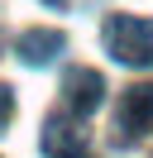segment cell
I'll use <instances>...</instances> for the list:
<instances>
[{
  "label": "cell",
  "mask_w": 153,
  "mask_h": 158,
  "mask_svg": "<svg viewBox=\"0 0 153 158\" xmlns=\"http://www.w3.org/2000/svg\"><path fill=\"white\" fill-rule=\"evenodd\" d=\"M62 48H67V34H62V29H24V34L14 39L19 62H29V67H43V62H53Z\"/></svg>",
  "instance_id": "cell-5"
},
{
  "label": "cell",
  "mask_w": 153,
  "mask_h": 158,
  "mask_svg": "<svg viewBox=\"0 0 153 158\" xmlns=\"http://www.w3.org/2000/svg\"><path fill=\"white\" fill-rule=\"evenodd\" d=\"M115 129H120V139H143L153 129V86H129L124 91Z\"/></svg>",
  "instance_id": "cell-3"
},
{
  "label": "cell",
  "mask_w": 153,
  "mask_h": 158,
  "mask_svg": "<svg viewBox=\"0 0 153 158\" xmlns=\"http://www.w3.org/2000/svg\"><path fill=\"white\" fill-rule=\"evenodd\" d=\"M101 43L124 67H153V19L143 15H110L101 29Z\"/></svg>",
  "instance_id": "cell-1"
},
{
  "label": "cell",
  "mask_w": 153,
  "mask_h": 158,
  "mask_svg": "<svg viewBox=\"0 0 153 158\" xmlns=\"http://www.w3.org/2000/svg\"><path fill=\"white\" fill-rule=\"evenodd\" d=\"M43 5H53V10H62V5H67V0H43Z\"/></svg>",
  "instance_id": "cell-7"
},
{
  "label": "cell",
  "mask_w": 153,
  "mask_h": 158,
  "mask_svg": "<svg viewBox=\"0 0 153 158\" xmlns=\"http://www.w3.org/2000/svg\"><path fill=\"white\" fill-rule=\"evenodd\" d=\"M101 96H105V77L96 67H72L62 77V115L86 120L96 106H101Z\"/></svg>",
  "instance_id": "cell-2"
},
{
  "label": "cell",
  "mask_w": 153,
  "mask_h": 158,
  "mask_svg": "<svg viewBox=\"0 0 153 158\" xmlns=\"http://www.w3.org/2000/svg\"><path fill=\"white\" fill-rule=\"evenodd\" d=\"M10 120H14V91H10V86H0V134L10 129Z\"/></svg>",
  "instance_id": "cell-6"
},
{
  "label": "cell",
  "mask_w": 153,
  "mask_h": 158,
  "mask_svg": "<svg viewBox=\"0 0 153 158\" xmlns=\"http://www.w3.org/2000/svg\"><path fill=\"white\" fill-rule=\"evenodd\" d=\"M43 148H48V158H96L91 144H86V134H81L67 115H48V125H43Z\"/></svg>",
  "instance_id": "cell-4"
}]
</instances>
